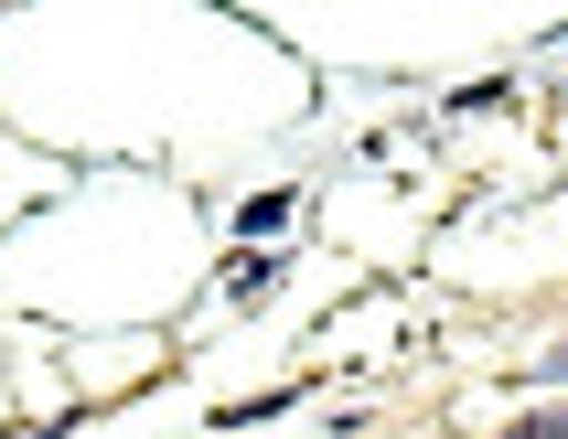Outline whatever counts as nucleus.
Returning <instances> with one entry per match:
<instances>
[{
  "label": "nucleus",
  "mask_w": 568,
  "mask_h": 439,
  "mask_svg": "<svg viewBox=\"0 0 568 439\" xmlns=\"http://www.w3.org/2000/svg\"><path fill=\"white\" fill-rule=\"evenodd\" d=\"M290 204H301V193H247V204H236V236H247V247H268V236L290 225Z\"/></svg>",
  "instance_id": "1"
},
{
  "label": "nucleus",
  "mask_w": 568,
  "mask_h": 439,
  "mask_svg": "<svg viewBox=\"0 0 568 439\" xmlns=\"http://www.w3.org/2000/svg\"><path fill=\"white\" fill-rule=\"evenodd\" d=\"M268 279H280V257H268V247H247V257H236V268H225V300H257V289H268Z\"/></svg>",
  "instance_id": "2"
},
{
  "label": "nucleus",
  "mask_w": 568,
  "mask_h": 439,
  "mask_svg": "<svg viewBox=\"0 0 568 439\" xmlns=\"http://www.w3.org/2000/svg\"><path fill=\"white\" fill-rule=\"evenodd\" d=\"M505 439H547V429H537V418H515V429H505Z\"/></svg>",
  "instance_id": "4"
},
{
  "label": "nucleus",
  "mask_w": 568,
  "mask_h": 439,
  "mask_svg": "<svg viewBox=\"0 0 568 439\" xmlns=\"http://www.w3.org/2000/svg\"><path fill=\"white\" fill-rule=\"evenodd\" d=\"M537 386H558V397H568V344H547V354H537Z\"/></svg>",
  "instance_id": "3"
}]
</instances>
